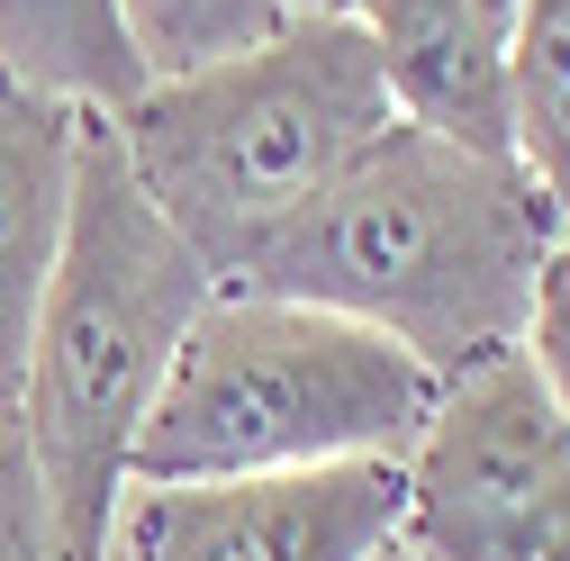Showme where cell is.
<instances>
[{"instance_id":"cell-7","label":"cell","mask_w":570,"mask_h":561,"mask_svg":"<svg viewBox=\"0 0 570 561\" xmlns=\"http://www.w3.org/2000/svg\"><path fill=\"white\" fill-rule=\"evenodd\" d=\"M73 136L82 109L0 73V426H19L28 335L63 254V218H73Z\"/></svg>"},{"instance_id":"cell-8","label":"cell","mask_w":570,"mask_h":561,"mask_svg":"<svg viewBox=\"0 0 570 561\" xmlns=\"http://www.w3.org/2000/svg\"><path fill=\"white\" fill-rule=\"evenodd\" d=\"M353 28L407 127L508 155V37L480 19V0H353Z\"/></svg>"},{"instance_id":"cell-12","label":"cell","mask_w":570,"mask_h":561,"mask_svg":"<svg viewBox=\"0 0 570 561\" xmlns=\"http://www.w3.org/2000/svg\"><path fill=\"white\" fill-rule=\"evenodd\" d=\"M517 354L534 363L543 398L561 407V426H570V236L543 254L534 272V299H525V335H517Z\"/></svg>"},{"instance_id":"cell-3","label":"cell","mask_w":570,"mask_h":561,"mask_svg":"<svg viewBox=\"0 0 570 561\" xmlns=\"http://www.w3.org/2000/svg\"><path fill=\"white\" fill-rule=\"evenodd\" d=\"M390 82L353 19H281L263 46L181 82H146L118 118L127 173L173 218V236L227 280L281 218L390 136Z\"/></svg>"},{"instance_id":"cell-2","label":"cell","mask_w":570,"mask_h":561,"mask_svg":"<svg viewBox=\"0 0 570 561\" xmlns=\"http://www.w3.org/2000/svg\"><path fill=\"white\" fill-rule=\"evenodd\" d=\"M208 263L173 236V218L127 173L118 118L82 109L73 136V218L46 280V308L28 335L19 381V444L46 499L55 561H100L118 499H127V444L173 372V344L208 308Z\"/></svg>"},{"instance_id":"cell-15","label":"cell","mask_w":570,"mask_h":561,"mask_svg":"<svg viewBox=\"0 0 570 561\" xmlns=\"http://www.w3.org/2000/svg\"><path fill=\"white\" fill-rule=\"evenodd\" d=\"M372 561H407V552H399V543H390V552H372Z\"/></svg>"},{"instance_id":"cell-5","label":"cell","mask_w":570,"mask_h":561,"mask_svg":"<svg viewBox=\"0 0 570 561\" xmlns=\"http://www.w3.org/2000/svg\"><path fill=\"white\" fill-rule=\"evenodd\" d=\"M407 561H570V426L525 354L453 372L399 453Z\"/></svg>"},{"instance_id":"cell-11","label":"cell","mask_w":570,"mask_h":561,"mask_svg":"<svg viewBox=\"0 0 570 561\" xmlns=\"http://www.w3.org/2000/svg\"><path fill=\"white\" fill-rule=\"evenodd\" d=\"M118 19H127L146 82H181V73H208V63L263 46L291 10L281 0H118Z\"/></svg>"},{"instance_id":"cell-10","label":"cell","mask_w":570,"mask_h":561,"mask_svg":"<svg viewBox=\"0 0 570 561\" xmlns=\"http://www.w3.org/2000/svg\"><path fill=\"white\" fill-rule=\"evenodd\" d=\"M508 155L570 236V0H517L508 37Z\"/></svg>"},{"instance_id":"cell-14","label":"cell","mask_w":570,"mask_h":561,"mask_svg":"<svg viewBox=\"0 0 570 561\" xmlns=\"http://www.w3.org/2000/svg\"><path fill=\"white\" fill-rule=\"evenodd\" d=\"M291 19H353V0H281Z\"/></svg>"},{"instance_id":"cell-6","label":"cell","mask_w":570,"mask_h":561,"mask_svg":"<svg viewBox=\"0 0 570 561\" xmlns=\"http://www.w3.org/2000/svg\"><path fill=\"white\" fill-rule=\"evenodd\" d=\"M118 561H372L399 543V462L254 480H146L118 499Z\"/></svg>"},{"instance_id":"cell-1","label":"cell","mask_w":570,"mask_h":561,"mask_svg":"<svg viewBox=\"0 0 570 561\" xmlns=\"http://www.w3.org/2000/svg\"><path fill=\"white\" fill-rule=\"evenodd\" d=\"M552 245L561 218L517 155H480L390 118L381 146L344 164L299 218H281L218 291L353 317L416 354L435 381H453L489 354H517Z\"/></svg>"},{"instance_id":"cell-4","label":"cell","mask_w":570,"mask_h":561,"mask_svg":"<svg viewBox=\"0 0 570 561\" xmlns=\"http://www.w3.org/2000/svg\"><path fill=\"white\" fill-rule=\"evenodd\" d=\"M435 372L390 335L263 299L208 291L173 372L127 444V489L146 480H254V471H317V462H399L435 407Z\"/></svg>"},{"instance_id":"cell-9","label":"cell","mask_w":570,"mask_h":561,"mask_svg":"<svg viewBox=\"0 0 570 561\" xmlns=\"http://www.w3.org/2000/svg\"><path fill=\"white\" fill-rule=\"evenodd\" d=\"M0 73L91 118H127L146 100L118 0H0Z\"/></svg>"},{"instance_id":"cell-13","label":"cell","mask_w":570,"mask_h":561,"mask_svg":"<svg viewBox=\"0 0 570 561\" xmlns=\"http://www.w3.org/2000/svg\"><path fill=\"white\" fill-rule=\"evenodd\" d=\"M0 561H55L46 499H37V471H28L19 426H0Z\"/></svg>"}]
</instances>
